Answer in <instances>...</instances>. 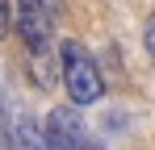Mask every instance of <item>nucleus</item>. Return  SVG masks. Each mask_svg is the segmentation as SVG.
<instances>
[{
    "label": "nucleus",
    "mask_w": 155,
    "mask_h": 150,
    "mask_svg": "<svg viewBox=\"0 0 155 150\" xmlns=\"http://www.w3.org/2000/svg\"><path fill=\"white\" fill-rule=\"evenodd\" d=\"M59 63H63V67H59V79H63V88H67V96H71L76 108H88V104H97V100L105 96L101 67H97V58L80 46V42H63Z\"/></svg>",
    "instance_id": "obj_1"
},
{
    "label": "nucleus",
    "mask_w": 155,
    "mask_h": 150,
    "mask_svg": "<svg viewBox=\"0 0 155 150\" xmlns=\"http://www.w3.org/2000/svg\"><path fill=\"white\" fill-rule=\"evenodd\" d=\"M59 0H13V25L29 50H46L59 29Z\"/></svg>",
    "instance_id": "obj_2"
},
{
    "label": "nucleus",
    "mask_w": 155,
    "mask_h": 150,
    "mask_svg": "<svg viewBox=\"0 0 155 150\" xmlns=\"http://www.w3.org/2000/svg\"><path fill=\"white\" fill-rule=\"evenodd\" d=\"M46 142H51V150H105L92 133H88V125H84V117L76 113V104H59V108H51V117H46Z\"/></svg>",
    "instance_id": "obj_3"
},
{
    "label": "nucleus",
    "mask_w": 155,
    "mask_h": 150,
    "mask_svg": "<svg viewBox=\"0 0 155 150\" xmlns=\"http://www.w3.org/2000/svg\"><path fill=\"white\" fill-rule=\"evenodd\" d=\"M8 150H51L46 125H38V117H17L8 129Z\"/></svg>",
    "instance_id": "obj_4"
},
{
    "label": "nucleus",
    "mask_w": 155,
    "mask_h": 150,
    "mask_svg": "<svg viewBox=\"0 0 155 150\" xmlns=\"http://www.w3.org/2000/svg\"><path fill=\"white\" fill-rule=\"evenodd\" d=\"M143 46H147V54L155 58V13L147 17V25H143Z\"/></svg>",
    "instance_id": "obj_5"
},
{
    "label": "nucleus",
    "mask_w": 155,
    "mask_h": 150,
    "mask_svg": "<svg viewBox=\"0 0 155 150\" xmlns=\"http://www.w3.org/2000/svg\"><path fill=\"white\" fill-rule=\"evenodd\" d=\"M13 29V0H0V38Z\"/></svg>",
    "instance_id": "obj_6"
}]
</instances>
